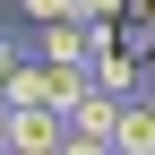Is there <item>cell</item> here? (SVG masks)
Instances as JSON below:
<instances>
[{
	"instance_id": "1",
	"label": "cell",
	"mask_w": 155,
	"mask_h": 155,
	"mask_svg": "<svg viewBox=\"0 0 155 155\" xmlns=\"http://www.w3.org/2000/svg\"><path fill=\"white\" fill-rule=\"evenodd\" d=\"M112 138H121V95L86 86L69 104V155H112Z\"/></svg>"
},
{
	"instance_id": "2",
	"label": "cell",
	"mask_w": 155,
	"mask_h": 155,
	"mask_svg": "<svg viewBox=\"0 0 155 155\" xmlns=\"http://www.w3.org/2000/svg\"><path fill=\"white\" fill-rule=\"evenodd\" d=\"M69 147V112L52 104H9V155H61Z\"/></svg>"
},
{
	"instance_id": "3",
	"label": "cell",
	"mask_w": 155,
	"mask_h": 155,
	"mask_svg": "<svg viewBox=\"0 0 155 155\" xmlns=\"http://www.w3.org/2000/svg\"><path fill=\"white\" fill-rule=\"evenodd\" d=\"M95 35H104V17H52V26H35V52L43 61H86Z\"/></svg>"
},
{
	"instance_id": "4",
	"label": "cell",
	"mask_w": 155,
	"mask_h": 155,
	"mask_svg": "<svg viewBox=\"0 0 155 155\" xmlns=\"http://www.w3.org/2000/svg\"><path fill=\"white\" fill-rule=\"evenodd\" d=\"M121 155H155V86L121 95V138H112Z\"/></svg>"
},
{
	"instance_id": "5",
	"label": "cell",
	"mask_w": 155,
	"mask_h": 155,
	"mask_svg": "<svg viewBox=\"0 0 155 155\" xmlns=\"http://www.w3.org/2000/svg\"><path fill=\"white\" fill-rule=\"evenodd\" d=\"M17 9H26V26H52V17H86L78 0H17Z\"/></svg>"
},
{
	"instance_id": "6",
	"label": "cell",
	"mask_w": 155,
	"mask_h": 155,
	"mask_svg": "<svg viewBox=\"0 0 155 155\" xmlns=\"http://www.w3.org/2000/svg\"><path fill=\"white\" fill-rule=\"evenodd\" d=\"M26 61V43H17V35H0V95H9V69Z\"/></svg>"
},
{
	"instance_id": "7",
	"label": "cell",
	"mask_w": 155,
	"mask_h": 155,
	"mask_svg": "<svg viewBox=\"0 0 155 155\" xmlns=\"http://www.w3.org/2000/svg\"><path fill=\"white\" fill-rule=\"evenodd\" d=\"M0 147H9V104H0Z\"/></svg>"
},
{
	"instance_id": "8",
	"label": "cell",
	"mask_w": 155,
	"mask_h": 155,
	"mask_svg": "<svg viewBox=\"0 0 155 155\" xmlns=\"http://www.w3.org/2000/svg\"><path fill=\"white\" fill-rule=\"evenodd\" d=\"M147 86H155V52H147Z\"/></svg>"
}]
</instances>
